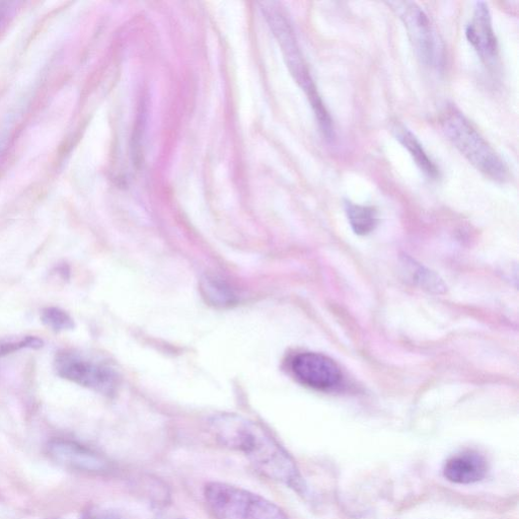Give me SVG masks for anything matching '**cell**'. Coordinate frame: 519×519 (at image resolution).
Here are the masks:
<instances>
[{"mask_svg": "<svg viewBox=\"0 0 519 519\" xmlns=\"http://www.w3.org/2000/svg\"><path fill=\"white\" fill-rule=\"evenodd\" d=\"M210 429L221 446L243 454L263 475L306 493L298 466L261 425L236 414H220L212 418Z\"/></svg>", "mask_w": 519, "mask_h": 519, "instance_id": "obj_1", "label": "cell"}, {"mask_svg": "<svg viewBox=\"0 0 519 519\" xmlns=\"http://www.w3.org/2000/svg\"><path fill=\"white\" fill-rule=\"evenodd\" d=\"M440 126L457 150L486 177L503 182L508 171L472 123L456 109H448L441 115Z\"/></svg>", "mask_w": 519, "mask_h": 519, "instance_id": "obj_2", "label": "cell"}, {"mask_svg": "<svg viewBox=\"0 0 519 519\" xmlns=\"http://www.w3.org/2000/svg\"><path fill=\"white\" fill-rule=\"evenodd\" d=\"M204 497L216 519H289L273 502L227 483H208Z\"/></svg>", "mask_w": 519, "mask_h": 519, "instance_id": "obj_3", "label": "cell"}, {"mask_svg": "<svg viewBox=\"0 0 519 519\" xmlns=\"http://www.w3.org/2000/svg\"><path fill=\"white\" fill-rule=\"evenodd\" d=\"M264 12L278 42L284 52L288 67L293 77L306 92L315 111L320 127L323 130L331 128L332 119L328 113L318 90L311 78L308 66L303 58L293 31L283 14L273 4L265 5Z\"/></svg>", "mask_w": 519, "mask_h": 519, "instance_id": "obj_4", "label": "cell"}, {"mask_svg": "<svg viewBox=\"0 0 519 519\" xmlns=\"http://www.w3.org/2000/svg\"><path fill=\"white\" fill-rule=\"evenodd\" d=\"M54 368L59 378L103 395L114 394L118 387V376L114 369L80 353L59 352Z\"/></svg>", "mask_w": 519, "mask_h": 519, "instance_id": "obj_5", "label": "cell"}, {"mask_svg": "<svg viewBox=\"0 0 519 519\" xmlns=\"http://www.w3.org/2000/svg\"><path fill=\"white\" fill-rule=\"evenodd\" d=\"M388 5L403 22L420 60L427 66H435L440 58V49L425 12L417 4L411 2H391Z\"/></svg>", "mask_w": 519, "mask_h": 519, "instance_id": "obj_6", "label": "cell"}, {"mask_svg": "<svg viewBox=\"0 0 519 519\" xmlns=\"http://www.w3.org/2000/svg\"><path fill=\"white\" fill-rule=\"evenodd\" d=\"M291 370L300 383L321 391L336 387L342 380L341 369L336 362L320 353L296 355L291 361Z\"/></svg>", "mask_w": 519, "mask_h": 519, "instance_id": "obj_7", "label": "cell"}, {"mask_svg": "<svg viewBox=\"0 0 519 519\" xmlns=\"http://www.w3.org/2000/svg\"><path fill=\"white\" fill-rule=\"evenodd\" d=\"M48 451L54 462L68 469L82 472L107 469V462L101 456L76 441L55 439L50 442Z\"/></svg>", "mask_w": 519, "mask_h": 519, "instance_id": "obj_8", "label": "cell"}, {"mask_svg": "<svg viewBox=\"0 0 519 519\" xmlns=\"http://www.w3.org/2000/svg\"><path fill=\"white\" fill-rule=\"evenodd\" d=\"M466 35L480 58L491 64L498 56V43L492 26L489 7L484 2L476 4L473 19L468 25Z\"/></svg>", "mask_w": 519, "mask_h": 519, "instance_id": "obj_9", "label": "cell"}, {"mask_svg": "<svg viewBox=\"0 0 519 519\" xmlns=\"http://www.w3.org/2000/svg\"><path fill=\"white\" fill-rule=\"evenodd\" d=\"M488 470V462L484 456L475 451H464L444 464L443 476L452 483L469 485L482 481Z\"/></svg>", "mask_w": 519, "mask_h": 519, "instance_id": "obj_10", "label": "cell"}, {"mask_svg": "<svg viewBox=\"0 0 519 519\" xmlns=\"http://www.w3.org/2000/svg\"><path fill=\"white\" fill-rule=\"evenodd\" d=\"M397 138L404 145L419 169L429 178L436 179L438 170L424 151L418 139L407 129L397 128Z\"/></svg>", "mask_w": 519, "mask_h": 519, "instance_id": "obj_11", "label": "cell"}, {"mask_svg": "<svg viewBox=\"0 0 519 519\" xmlns=\"http://www.w3.org/2000/svg\"><path fill=\"white\" fill-rule=\"evenodd\" d=\"M346 213L350 226L356 235H368L378 226V212L374 207L347 202Z\"/></svg>", "mask_w": 519, "mask_h": 519, "instance_id": "obj_12", "label": "cell"}, {"mask_svg": "<svg viewBox=\"0 0 519 519\" xmlns=\"http://www.w3.org/2000/svg\"><path fill=\"white\" fill-rule=\"evenodd\" d=\"M202 289L205 291L206 298L213 305L226 306L234 302L235 296L229 287L216 279H206Z\"/></svg>", "mask_w": 519, "mask_h": 519, "instance_id": "obj_13", "label": "cell"}, {"mask_svg": "<svg viewBox=\"0 0 519 519\" xmlns=\"http://www.w3.org/2000/svg\"><path fill=\"white\" fill-rule=\"evenodd\" d=\"M42 323L54 332L69 331L74 328L73 319L63 310L49 307L41 313Z\"/></svg>", "mask_w": 519, "mask_h": 519, "instance_id": "obj_14", "label": "cell"}, {"mask_svg": "<svg viewBox=\"0 0 519 519\" xmlns=\"http://www.w3.org/2000/svg\"><path fill=\"white\" fill-rule=\"evenodd\" d=\"M43 345V340L34 336L2 340L0 341V359L22 349H40Z\"/></svg>", "mask_w": 519, "mask_h": 519, "instance_id": "obj_15", "label": "cell"}, {"mask_svg": "<svg viewBox=\"0 0 519 519\" xmlns=\"http://www.w3.org/2000/svg\"><path fill=\"white\" fill-rule=\"evenodd\" d=\"M414 272L415 281L424 289H428L435 293H441L444 288H446L441 280L431 271L421 266H417L416 269H414Z\"/></svg>", "mask_w": 519, "mask_h": 519, "instance_id": "obj_16", "label": "cell"}, {"mask_svg": "<svg viewBox=\"0 0 519 519\" xmlns=\"http://www.w3.org/2000/svg\"><path fill=\"white\" fill-rule=\"evenodd\" d=\"M12 15V9L9 4H0V30H2Z\"/></svg>", "mask_w": 519, "mask_h": 519, "instance_id": "obj_17", "label": "cell"}, {"mask_svg": "<svg viewBox=\"0 0 519 519\" xmlns=\"http://www.w3.org/2000/svg\"><path fill=\"white\" fill-rule=\"evenodd\" d=\"M93 519H117V518L112 515H99Z\"/></svg>", "mask_w": 519, "mask_h": 519, "instance_id": "obj_18", "label": "cell"}, {"mask_svg": "<svg viewBox=\"0 0 519 519\" xmlns=\"http://www.w3.org/2000/svg\"><path fill=\"white\" fill-rule=\"evenodd\" d=\"M179 519H183V518H179Z\"/></svg>", "mask_w": 519, "mask_h": 519, "instance_id": "obj_19", "label": "cell"}]
</instances>
